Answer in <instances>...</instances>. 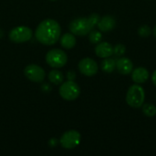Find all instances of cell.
<instances>
[{"mask_svg":"<svg viewBox=\"0 0 156 156\" xmlns=\"http://www.w3.org/2000/svg\"><path fill=\"white\" fill-rule=\"evenodd\" d=\"M61 34V27L59 24L54 19H45L37 26L35 36L37 40L46 46L56 44Z\"/></svg>","mask_w":156,"mask_h":156,"instance_id":"cell-1","label":"cell"},{"mask_svg":"<svg viewBox=\"0 0 156 156\" xmlns=\"http://www.w3.org/2000/svg\"><path fill=\"white\" fill-rule=\"evenodd\" d=\"M145 93L144 88L139 84L132 85L126 94V102L132 108H141L144 102Z\"/></svg>","mask_w":156,"mask_h":156,"instance_id":"cell-2","label":"cell"},{"mask_svg":"<svg viewBox=\"0 0 156 156\" xmlns=\"http://www.w3.org/2000/svg\"><path fill=\"white\" fill-rule=\"evenodd\" d=\"M69 28V31L76 36H86L93 29L88 17H80L74 19L70 22Z\"/></svg>","mask_w":156,"mask_h":156,"instance_id":"cell-3","label":"cell"},{"mask_svg":"<svg viewBox=\"0 0 156 156\" xmlns=\"http://www.w3.org/2000/svg\"><path fill=\"white\" fill-rule=\"evenodd\" d=\"M68 60L67 54L58 48L49 50L46 55V61L47 63L54 69H59L66 65Z\"/></svg>","mask_w":156,"mask_h":156,"instance_id":"cell-4","label":"cell"},{"mask_svg":"<svg viewBox=\"0 0 156 156\" xmlns=\"http://www.w3.org/2000/svg\"><path fill=\"white\" fill-rule=\"evenodd\" d=\"M60 96L66 101H74L80 94V88L73 80L62 82L59 88Z\"/></svg>","mask_w":156,"mask_h":156,"instance_id":"cell-5","label":"cell"},{"mask_svg":"<svg viewBox=\"0 0 156 156\" xmlns=\"http://www.w3.org/2000/svg\"><path fill=\"white\" fill-rule=\"evenodd\" d=\"M33 36L32 30L25 26H19L13 28L9 32V39L15 43H24L31 39Z\"/></svg>","mask_w":156,"mask_h":156,"instance_id":"cell-6","label":"cell"},{"mask_svg":"<svg viewBox=\"0 0 156 156\" xmlns=\"http://www.w3.org/2000/svg\"><path fill=\"white\" fill-rule=\"evenodd\" d=\"M59 143L64 149H73L80 143V133L75 130L68 131L62 134Z\"/></svg>","mask_w":156,"mask_h":156,"instance_id":"cell-7","label":"cell"},{"mask_svg":"<svg viewBox=\"0 0 156 156\" xmlns=\"http://www.w3.org/2000/svg\"><path fill=\"white\" fill-rule=\"evenodd\" d=\"M24 73L27 79H28L33 82H42L46 77L45 70L41 67L36 64H31L27 66L25 68Z\"/></svg>","mask_w":156,"mask_h":156,"instance_id":"cell-8","label":"cell"},{"mask_svg":"<svg viewBox=\"0 0 156 156\" xmlns=\"http://www.w3.org/2000/svg\"><path fill=\"white\" fill-rule=\"evenodd\" d=\"M79 69L80 73L87 77H92L97 74L99 67L95 60L90 58H85L79 62Z\"/></svg>","mask_w":156,"mask_h":156,"instance_id":"cell-9","label":"cell"},{"mask_svg":"<svg viewBox=\"0 0 156 156\" xmlns=\"http://www.w3.org/2000/svg\"><path fill=\"white\" fill-rule=\"evenodd\" d=\"M95 53L99 58H110L113 55V46L108 42H100L95 47Z\"/></svg>","mask_w":156,"mask_h":156,"instance_id":"cell-10","label":"cell"},{"mask_svg":"<svg viewBox=\"0 0 156 156\" xmlns=\"http://www.w3.org/2000/svg\"><path fill=\"white\" fill-rule=\"evenodd\" d=\"M116 69L119 73L122 75H128L133 70V63L128 58H121L116 62Z\"/></svg>","mask_w":156,"mask_h":156,"instance_id":"cell-11","label":"cell"},{"mask_svg":"<svg viewBox=\"0 0 156 156\" xmlns=\"http://www.w3.org/2000/svg\"><path fill=\"white\" fill-rule=\"evenodd\" d=\"M98 27L102 32H109L112 30L116 26V21L112 16H104L98 23Z\"/></svg>","mask_w":156,"mask_h":156,"instance_id":"cell-12","label":"cell"},{"mask_svg":"<svg viewBox=\"0 0 156 156\" xmlns=\"http://www.w3.org/2000/svg\"><path fill=\"white\" fill-rule=\"evenodd\" d=\"M149 71L145 68L139 67L132 71V79L137 84L146 82L149 79Z\"/></svg>","mask_w":156,"mask_h":156,"instance_id":"cell-13","label":"cell"},{"mask_svg":"<svg viewBox=\"0 0 156 156\" xmlns=\"http://www.w3.org/2000/svg\"><path fill=\"white\" fill-rule=\"evenodd\" d=\"M60 45L66 49H70L76 45V38L72 33H66L60 37Z\"/></svg>","mask_w":156,"mask_h":156,"instance_id":"cell-14","label":"cell"},{"mask_svg":"<svg viewBox=\"0 0 156 156\" xmlns=\"http://www.w3.org/2000/svg\"><path fill=\"white\" fill-rule=\"evenodd\" d=\"M48 80L55 85H59L64 81V75L61 71L53 69L48 73Z\"/></svg>","mask_w":156,"mask_h":156,"instance_id":"cell-15","label":"cell"},{"mask_svg":"<svg viewBox=\"0 0 156 156\" xmlns=\"http://www.w3.org/2000/svg\"><path fill=\"white\" fill-rule=\"evenodd\" d=\"M101 69L106 72V73H112L115 68H116V62L113 58H106L104 60L101 61Z\"/></svg>","mask_w":156,"mask_h":156,"instance_id":"cell-16","label":"cell"},{"mask_svg":"<svg viewBox=\"0 0 156 156\" xmlns=\"http://www.w3.org/2000/svg\"><path fill=\"white\" fill-rule=\"evenodd\" d=\"M143 112L147 117H154L156 115V107L154 104H143Z\"/></svg>","mask_w":156,"mask_h":156,"instance_id":"cell-17","label":"cell"},{"mask_svg":"<svg viewBox=\"0 0 156 156\" xmlns=\"http://www.w3.org/2000/svg\"><path fill=\"white\" fill-rule=\"evenodd\" d=\"M89 38H90V41L93 44H98L101 42V38H102V35L101 32L99 31H96V30H93V31H90L89 33Z\"/></svg>","mask_w":156,"mask_h":156,"instance_id":"cell-18","label":"cell"},{"mask_svg":"<svg viewBox=\"0 0 156 156\" xmlns=\"http://www.w3.org/2000/svg\"><path fill=\"white\" fill-rule=\"evenodd\" d=\"M138 34L142 37H147L152 34V30L151 27L147 25H144L142 27H139L138 29Z\"/></svg>","mask_w":156,"mask_h":156,"instance_id":"cell-19","label":"cell"},{"mask_svg":"<svg viewBox=\"0 0 156 156\" xmlns=\"http://www.w3.org/2000/svg\"><path fill=\"white\" fill-rule=\"evenodd\" d=\"M126 52V47L123 44H117L113 48V54L116 56H122Z\"/></svg>","mask_w":156,"mask_h":156,"instance_id":"cell-20","label":"cell"},{"mask_svg":"<svg viewBox=\"0 0 156 156\" xmlns=\"http://www.w3.org/2000/svg\"><path fill=\"white\" fill-rule=\"evenodd\" d=\"M88 18H89V20H90L92 27H94L95 26H97L98 23H99V21H100V19H101V17H100V16L98 14H91Z\"/></svg>","mask_w":156,"mask_h":156,"instance_id":"cell-21","label":"cell"},{"mask_svg":"<svg viewBox=\"0 0 156 156\" xmlns=\"http://www.w3.org/2000/svg\"><path fill=\"white\" fill-rule=\"evenodd\" d=\"M152 80H153V83L156 86V70L154 71V73L152 75Z\"/></svg>","mask_w":156,"mask_h":156,"instance_id":"cell-22","label":"cell"},{"mask_svg":"<svg viewBox=\"0 0 156 156\" xmlns=\"http://www.w3.org/2000/svg\"><path fill=\"white\" fill-rule=\"evenodd\" d=\"M153 33H154V37H156V25H155V27H154V31H153Z\"/></svg>","mask_w":156,"mask_h":156,"instance_id":"cell-23","label":"cell"},{"mask_svg":"<svg viewBox=\"0 0 156 156\" xmlns=\"http://www.w3.org/2000/svg\"><path fill=\"white\" fill-rule=\"evenodd\" d=\"M50 1H56V0H50Z\"/></svg>","mask_w":156,"mask_h":156,"instance_id":"cell-24","label":"cell"}]
</instances>
